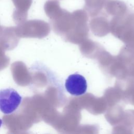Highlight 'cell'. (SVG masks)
Returning <instances> with one entry per match:
<instances>
[{
    "label": "cell",
    "instance_id": "6da1fadb",
    "mask_svg": "<svg viewBox=\"0 0 134 134\" xmlns=\"http://www.w3.org/2000/svg\"><path fill=\"white\" fill-rule=\"evenodd\" d=\"M22 96L13 88L0 90V110L5 115L15 111L22 102Z\"/></svg>",
    "mask_w": 134,
    "mask_h": 134
},
{
    "label": "cell",
    "instance_id": "7a4b0ae2",
    "mask_svg": "<svg viewBox=\"0 0 134 134\" xmlns=\"http://www.w3.org/2000/svg\"><path fill=\"white\" fill-rule=\"evenodd\" d=\"M66 91L74 96H80L87 91V84L85 78L79 74H73L68 76L65 82Z\"/></svg>",
    "mask_w": 134,
    "mask_h": 134
},
{
    "label": "cell",
    "instance_id": "3957f363",
    "mask_svg": "<svg viewBox=\"0 0 134 134\" xmlns=\"http://www.w3.org/2000/svg\"><path fill=\"white\" fill-rule=\"evenodd\" d=\"M15 7L16 10L15 14L16 15H20L25 14L30 7L32 0H12Z\"/></svg>",
    "mask_w": 134,
    "mask_h": 134
},
{
    "label": "cell",
    "instance_id": "277c9868",
    "mask_svg": "<svg viewBox=\"0 0 134 134\" xmlns=\"http://www.w3.org/2000/svg\"><path fill=\"white\" fill-rule=\"evenodd\" d=\"M2 124H3V121H2V120L0 118V128L1 127Z\"/></svg>",
    "mask_w": 134,
    "mask_h": 134
}]
</instances>
